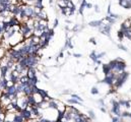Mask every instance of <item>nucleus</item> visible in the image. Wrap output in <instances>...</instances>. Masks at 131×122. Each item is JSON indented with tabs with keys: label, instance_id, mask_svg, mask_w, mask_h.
<instances>
[{
	"label": "nucleus",
	"instance_id": "nucleus-16",
	"mask_svg": "<svg viewBox=\"0 0 131 122\" xmlns=\"http://www.w3.org/2000/svg\"><path fill=\"white\" fill-rule=\"evenodd\" d=\"M118 37H119V39H120V40H122V38L124 37V35H123V32H122V31H119V32H118Z\"/></svg>",
	"mask_w": 131,
	"mask_h": 122
},
{
	"label": "nucleus",
	"instance_id": "nucleus-15",
	"mask_svg": "<svg viewBox=\"0 0 131 122\" xmlns=\"http://www.w3.org/2000/svg\"><path fill=\"white\" fill-rule=\"evenodd\" d=\"M72 98H73V99H75V100H77V101H79V102H81V101H82V99H81V98H79L77 95H72Z\"/></svg>",
	"mask_w": 131,
	"mask_h": 122
},
{
	"label": "nucleus",
	"instance_id": "nucleus-20",
	"mask_svg": "<svg viewBox=\"0 0 131 122\" xmlns=\"http://www.w3.org/2000/svg\"><path fill=\"white\" fill-rule=\"evenodd\" d=\"M105 55H106L105 52H103V53H100V54H96V56H98V59H100V58H102V57L105 56Z\"/></svg>",
	"mask_w": 131,
	"mask_h": 122
},
{
	"label": "nucleus",
	"instance_id": "nucleus-7",
	"mask_svg": "<svg viewBox=\"0 0 131 122\" xmlns=\"http://www.w3.org/2000/svg\"><path fill=\"white\" fill-rule=\"evenodd\" d=\"M102 20H94V21H90L89 22V26L90 27H101L102 26Z\"/></svg>",
	"mask_w": 131,
	"mask_h": 122
},
{
	"label": "nucleus",
	"instance_id": "nucleus-23",
	"mask_svg": "<svg viewBox=\"0 0 131 122\" xmlns=\"http://www.w3.org/2000/svg\"><path fill=\"white\" fill-rule=\"evenodd\" d=\"M74 56H75V57H81L80 54H74Z\"/></svg>",
	"mask_w": 131,
	"mask_h": 122
},
{
	"label": "nucleus",
	"instance_id": "nucleus-10",
	"mask_svg": "<svg viewBox=\"0 0 131 122\" xmlns=\"http://www.w3.org/2000/svg\"><path fill=\"white\" fill-rule=\"evenodd\" d=\"M89 57L92 58V59H93L95 62H96V60H98V56H96V52H95V51L92 52V54L89 55Z\"/></svg>",
	"mask_w": 131,
	"mask_h": 122
},
{
	"label": "nucleus",
	"instance_id": "nucleus-8",
	"mask_svg": "<svg viewBox=\"0 0 131 122\" xmlns=\"http://www.w3.org/2000/svg\"><path fill=\"white\" fill-rule=\"evenodd\" d=\"M67 102L70 103V104H73V105H79V104H80V102L77 101V100H75V99H69V100H68Z\"/></svg>",
	"mask_w": 131,
	"mask_h": 122
},
{
	"label": "nucleus",
	"instance_id": "nucleus-2",
	"mask_svg": "<svg viewBox=\"0 0 131 122\" xmlns=\"http://www.w3.org/2000/svg\"><path fill=\"white\" fill-rule=\"evenodd\" d=\"M19 113H20V114H21V115L26 118V121H28V120H31L32 118H34L32 111H31V110H28V109H22Z\"/></svg>",
	"mask_w": 131,
	"mask_h": 122
},
{
	"label": "nucleus",
	"instance_id": "nucleus-12",
	"mask_svg": "<svg viewBox=\"0 0 131 122\" xmlns=\"http://www.w3.org/2000/svg\"><path fill=\"white\" fill-rule=\"evenodd\" d=\"M121 117H118V116H113L112 117V122H119L120 121Z\"/></svg>",
	"mask_w": 131,
	"mask_h": 122
},
{
	"label": "nucleus",
	"instance_id": "nucleus-21",
	"mask_svg": "<svg viewBox=\"0 0 131 122\" xmlns=\"http://www.w3.org/2000/svg\"><path fill=\"white\" fill-rule=\"evenodd\" d=\"M89 41H90V42H92L93 44H96V40H95V38H90Z\"/></svg>",
	"mask_w": 131,
	"mask_h": 122
},
{
	"label": "nucleus",
	"instance_id": "nucleus-19",
	"mask_svg": "<svg viewBox=\"0 0 131 122\" xmlns=\"http://www.w3.org/2000/svg\"><path fill=\"white\" fill-rule=\"evenodd\" d=\"M99 104L101 105V107H104V106H105V103H104V100H103V99L99 100Z\"/></svg>",
	"mask_w": 131,
	"mask_h": 122
},
{
	"label": "nucleus",
	"instance_id": "nucleus-9",
	"mask_svg": "<svg viewBox=\"0 0 131 122\" xmlns=\"http://www.w3.org/2000/svg\"><path fill=\"white\" fill-rule=\"evenodd\" d=\"M88 117L92 119V120H95L96 119V115H95V112L93 111V110H89V111H88Z\"/></svg>",
	"mask_w": 131,
	"mask_h": 122
},
{
	"label": "nucleus",
	"instance_id": "nucleus-24",
	"mask_svg": "<svg viewBox=\"0 0 131 122\" xmlns=\"http://www.w3.org/2000/svg\"><path fill=\"white\" fill-rule=\"evenodd\" d=\"M128 118H129V119H131V112L129 113V117H128Z\"/></svg>",
	"mask_w": 131,
	"mask_h": 122
},
{
	"label": "nucleus",
	"instance_id": "nucleus-6",
	"mask_svg": "<svg viewBox=\"0 0 131 122\" xmlns=\"http://www.w3.org/2000/svg\"><path fill=\"white\" fill-rule=\"evenodd\" d=\"M103 70H104V73L107 75V74H109L112 70H111V68L109 66V64H103Z\"/></svg>",
	"mask_w": 131,
	"mask_h": 122
},
{
	"label": "nucleus",
	"instance_id": "nucleus-13",
	"mask_svg": "<svg viewBox=\"0 0 131 122\" xmlns=\"http://www.w3.org/2000/svg\"><path fill=\"white\" fill-rule=\"evenodd\" d=\"M81 122H92V119H90L89 117H87V116H84L83 119L81 120Z\"/></svg>",
	"mask_w": 131,
	"mask_h": 122
},
{
	"label": "nucleus",
	"instance_id": "nucleus-11",
	"mask_svg": "<svg viewBox=\"0 0 131 122\" xmlns=\"http://www.w3.org/2000/svg\"><path fill=\"white\" fill-rule=\"evenodd\" d=\"M106 20H108V22H110V24H114V22H115V19H112L111 16H107L106 17Z\"/></svg>",
	"mask_w": 131,
	"mask_h": 122
},
{
	"label": "nucleus",
	"instance_id": "nucleus-5",
	"mask_svg": "<svg viewBox=\"0 0 131 122\" xmlns=\"http://www.w3.org/2000/svg\"><path fill=\"white\" fill-rule=\"evenodd\" d=\"M123 32L124 37L128 38L129 40H131V28H126V30H121Z\"/></svg>",
	"mask_w": 131,
	"mask_h": 122
},
{
	"label": "nucleus",
	"instance_id": "nucleus-22",
	"mask_svg": "<svg viewBox=\"0 0 131 122\" xmlns=\"http://www.w3.org/2000/svg\"><path fill=\"white\" fill-rule=\"evenodd\" d=\"M101 111H102V112H104V113H106V112H107V110H106L104 107H101Z\"/></svg>",
	"mask_w": 131,
	"mask_h": 122
},
{
	"label": "nucleus",
	"instance_id": "nucleus-1",
	"mask_svg": "<svg viewBox=\"0 0 131 122\" xmlns=\"http://www.w3.org/2000/svg\"><path fill=\"white\" fill-rule=\"evenodd\" d=\"M112 110L111 112L114 114V116H118V117H121V114H122V110H121V106L119 104L118 101L115 100H112Z\"/></svg>",
	"mask_w": 131,
	"mask_h": 122
},
{
	"label": "nucleus",
	"instance_id": "nucleus-4",
	"mask_svg": "<svg viewBox=\"0 0 131 122\" xmlns=\"http://www.w3.org/2000/svg\"><path fill=\"white\" fill-rule=\"evenodd\" d=\"M126 28H131V21H130V19H126L121 25V30H126Z\"/></svg>",
	"mask_w": 131,
	"mask_h": 122
},
{
	"label": "nucleus",
	"instance_id": "nucleus-3",
	"mask_svg": "<svg viewBox=\"0 0 131 122\" xmlns=\"http://www.w3.org/2000/svg\"><path fill=\"white\" fill-rule=\"evenodd\" d=\"M26 118H25L20 113H15L13 122H26Z\"/></svg>",
	"mask_w": 131,
	"mask_h": 122
},
{
	"label": "nucleus",
	"instance_id": "nucleus-14",
	"mask_svg": "<svg viewBox=\"0 0 131 122\" xmlns=\"http://www.w3.org/2000/svg\"><path fill=\"white\" fill-rule=\"evenodd\" d=\"M92 94L93 95H98L99 94V90L96 89V88H93L92 89Z\"/></svg>",
	"mask_w": 131,
	"mask_h": 122
},
{
	"label": "nucleus",
	"instance_id": "nucleus-17",
	"mask_svg": "<svg viewBox=\"0 0 131 122\" xmlns=\"http://www.w3.org/2000/svg\"><path fill=\"white\" fill-rule=\"evenodd\" d=\"M3 55H4V49L0 48V59H2L3 58Z\"/></svg>",
	"mask_w": 131,
	"mask_h": 122
},
{
	"label": "nucleus",
	"instance_id": "nucleus-18",
	"mask_svg": "<svg viewBox=\"0 0 131 122\" xmlns=\"http://www.w3.org/2000/svg\"><path fill=\"white\" fill-rule=\"evenodd\" d=\"M118 47L120 48L121 50H123V51H126V52H127V48L125 47V46H123V45H118Z\"/></svg>",
	"mask_w": 131,
	"mask_h": 122
}]
</instances>
